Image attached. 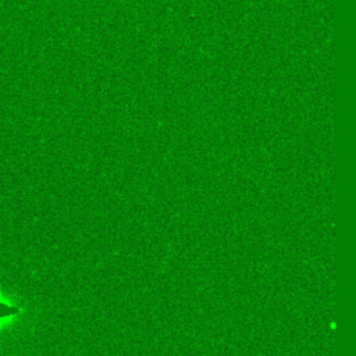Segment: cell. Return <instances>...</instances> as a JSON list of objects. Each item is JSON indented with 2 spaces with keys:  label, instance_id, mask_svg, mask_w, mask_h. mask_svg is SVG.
I'll return each mask as SVG.
<instances>
[{
  "label": "cell",
  "instance_id": "obj_1",
  "mask_svg": "<svg viewBox=\"0 0 356 356\" xmlns=\"http://www.w3.org/2000/svg\"><path fill=\"white\" fill-rule=\"evenodd\" d=\"M18 313V307L13 306V305H7L4 300H0V320L6 318H11L13 314Z\"/></svg>",
  "mask_w": 356,
  "mask_h": 356
}]
</instances>
